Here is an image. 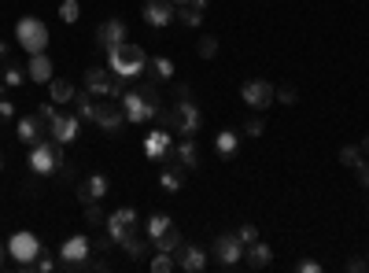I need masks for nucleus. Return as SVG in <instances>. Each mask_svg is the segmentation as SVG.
<instances>
[{
  "label": "nucleus",
  "instance_id": "f257e3e1",
  "mask_svg": "<svg viewBox=\"0 0 369 273\" xmlns=\"http://www.w3.org/2000/svg\"><path fill=\"white\" fill-rule=\"evenodd\" d=\"M156 118H159L163 130H170V133L178 130L181 137H196V133H200V125H203V111L196 108V100H178L173 108L159 111Z\"/></svg>",
  "mask_w": 369,
  "mask_h": 273
},
{
  "label": "nucleus",
  "instance_id": "f03ea898",
  "mask_svg": "<svg viewBox=\"0 0 369 273\" xmlns=\"http://www.w3.org/2000/svg\"><path fill=\"white\" fill-rule=\"evenodd\" d=\"M107 67H111V74H118V78H141L148 71V52L141 45L122 41V45H115L107 52Z\"/></svg>",
  "mask_w": 369,
  "mask_h": 273
},
{
  "label": "nucleus",
  "instance_id": "7ed1b4c3",
  "mask_svg": "<svg viewBox=\"0 0 369 273\" xmlns=\"http://www.w3.org/2000/svg\"><path fill=\"white\" fill-rule=\"evenodd\" d=\"M63 166H67V155H63V144L59 140H37L30 148V170L37 177H49V174H59Z\"/></svg>",
  "mask_w": 369,
  "mask_h": 273
},
{
  "label": "nucleus",
  "instance_id": "20e7f679",
  "mask_svg": "<svg viewBox=\"0 0 369 273\" xmlns=\"http://www.w3.org/2000/svg\"><path fill=\"white\" fill-rule=\"evenodd\" d=\"M15 41L23 45L30 56L34 52H45L49 48V26L41 23L37 15H26V19H19V26H15Z\"/></svg>",
  "mask_w": 369,
  "mask_h": 273
},
{
  "label": "nucleus",
  "instance_id": "39448f33",
  "mask_svg": "<svg viewBox=\"0 0 369 273\" xmlns=\"http://www.w3.org/2000/svg\"><path fill=\"white\" fill-rule=\"evenodd\" d=\"M122 111H126V122H133V125H144L159 115V103H151L141 89H126L122 93Z\"/></svg>",
  "mask_w": 369,
  "mask_h": 273
},
{
  "label": "nucleus",
  "instance_id": "423d86ee",
  "mask_svg": "<svg viewBox=\"0 0 369 273\" xmlns=\"http://www.w3.org/2000/svg\"><path fill=\"white\" fill-rule=\"evenodd\" d=\"M41 240H37V233H15L11 240H8V255L15 259V269H34V259L41 255Z\"/></svg>",
  "mask_w": 369,
  "mask_h": 273
},
{
  "label": "nucleus",
  "instance_id": "0eeeda50",
  "mask_svg": "<svg viewBox=\"0 0 369 273\" xmlns=\"http://www.w3.org/2000/svg\"><path fill=\"white\" fill-rule=\"evenodd\" d=\"M93 125H100L103 133H118L122 125H126V111H122V100H111V96H100L96 100V122Z\"/></svg>",
  "mask_w": 369,
  "mask_h": 273
},
{
  "label": "nucleus",
  "instance_id": "6e6552de",
  "mask_svg": "<svg viewBox=\"0 0 369 273\" xmlns=\"http://www.w3.org/2000/svg\"><path fill=\"white\" fill-rule=\"evenodd\" d=\"M214 262L233 269V266H241L244 262V244L236 233H222V237H214Z\"/></svg>",
  "mask_w": 369,
  "mask_h": 273
},
{
  "label": "nucleus",
  "instance_id": "1a4fd4ad",
  "mask_svg": "<svg viewBox=\"0 0 369 273\" xmlns=\"http://www.w3.org/2000/svg\"><path fill=\"white\" fill-rule=\"evenodd\" d=\"M241 100L248 103V108L263 111V108H270V103L277 100V89L270 86L266 78H251V81H244V86H241Z\"/></svg>",
  "mask_w": 369,
  "mask_h": 273
},
{
  "label": "nucleus",
  "instance_id": "9d476101",
  "mask_svg": "<svg viewBox=\"0 0 369 273\" xmlns=\"http://www.w3.org/2000/svg\"><path fill=\"white\" fill-rule=\"evenodd\" d=\"M78 133H81V118H78L74 111H59V115H56V122L49 125V137H52V140H59L63 148H67L71 140H78Z\"/></svg>",
  "mask_w": 369,
  "mask_h": 273
},
{
  "label": "nucleus",
  "instance_id": "9b49d317",
  "mask_svg": "<svg viewBox=\"0 0 369 273\" xmlns=\"http://www.w3.org/2000/svg\"><path fill=\"white\" fill-rule=\"evenodd\" d=\"M107 233H111V240L115 244H122L129 233H133V229H137V211H133V207H118V211L115 215H107Z\"/></svg>",
  "mask_w": 369,
  "mask_h": 273
},
{
  "label": "nucleus",
  "instance_id": "f8f14e48",
  "mask_svg": "<svg viewBox=\"0 0 369 273\" xmlns=\"http://www.w3.org/2000/svg\"><path fill=\"white\" fill-rule=\"evenodd\" d=\"M111 86H115L111 67H89V71L81 74V89H89L96 100H100V96H111Z\"/></svg>",
  "mask_w": 369,
  "mask_h": 273
},
{
  "label": "nucleus",
  "instance_id": "ddd939ff",
  "mask_svg": "<svg viewBox=\"0 0 369 273\" xmlns=\"http://www.w3.org/2000/svg\"><path fill=\"white\" fill-rule=\"evenodd\" d=\"M173 19H178V4H173V0H148L144 4V23L148 26L163 30V26L173 23Z\"/></svg>",
  "mask_w": 369,
  "mask_h": 273
},
{
  "label": "nucleus",
  "instance_id": "4468645a",
  "mask_svg": "<svg viewBox=\"0 0 369 273\" xmlns=\"http://www.w3.org/2000/svg\"><path fill=\"white\" fill-rule=\"evenodd\" d=\"M173 259H178V269H185V273H203L207 269V247L181 244L178 251H173Z\"/></svg>",
  "mask_w": 369,
  "mask_h": 273
},
{
  "label": "nucleus",
  "instance_id": "2eb2a0df",
  "mask_svg": "<svg viewBox=\"0 0 369 273\" xmlns=\"http://www.w3.org/2000/svg\"><path fill=\"white\" fill-rule=\"evenodd\" d=\"M107 192H111V181H107L103 174H93V177H85V181L74 188V196L81 200V207H85V203H100Z\"/></svg>",
  "mask_w": 369,
  "mask_h": 273
},
{
  "label": "nucleus",
  "instance_id": "dca6fc26",
  "mask_svg": "<svg viewBox=\"0 0 369 273\" xmlns=\"http://www.w3.org/2000/svg\"><path fill=\"white\" fill-rule=\"evenodd\" d=\"M89 251H93V240L89 237H71V240H63V247H59V266L67 269L71 262H81V259H89Z\"/></svg>",
  "mask_w": 369,
  "mask_h": 273
},
{
  "label": "nucleus",
  "instance_id": "f3484780",
  "mask_svg": "<svg viewBox=\"0 0 369 273\" xmlns=\"http://www.w3.org/2000/svg\"><path fill=\"white\" fill-rule=\"evenodd\" d=\"M122 41H126V23L122 19H103V23L96 26V45L103 52H111L115 45H122Z\"/></svg>",
  "mask_w": 369,
  "mask_h": 273
},
{
  "label": "nucleus",
  "instance_id": "a211bd4d",
  "mask_svg": "<svg viewBox=\"0 0 369 273\" xmlns=\"http://www.w3.org/2000/svg\"><path fill=\"white\" fill-rule=\"evenodd\" d=\"M170 152H173V140H170V130H151L148 137H144V155L148 159H170Z\"/></svg>",
  "mask_w": 369,
  "mask_h": 273
},
{
  "label": "nucleus",
  "instance_id": "6ab92c4d",
  "mask_svg": "<svg viewBox=\"0 0 369 273\" xmlns=\"http://www.w3.org/2000/svg\"><path fill=\"white\" fill-rule=\"evenodd\" d=\"M270 262H273V247H270V244L255 240V244L244 247V266H248V269H266Z\"/></svg>",
  "mask_w": 369,
  "mask_h": 273
},
{
  "label": "nucleus",
  "instance_id": "aec40b11",
  "mask_svg": "<svg viewBox=\"0 0 369 273\" xmlns=\"http://www.w3.org/2000/svg\"><path fill=\"white\" fill-rule=\"evenodd\" d=\"M45 130H49V125L45 122H41L37 115H26V118H19V140H23V144H30V148H34V144L37 140H45Z\"/></svg>",
  "mask_w": 369,
  "mask_h": 273
},
{
  "label": "nucleus",
  "instance_id": "412c9836",
  "mask_svg": "<svg viewBox=\"0 0 369 273\" xmlns=\"http://www.w3.org/2000/svg\"><path fill=\"white\" fill-rule=\"evenodd\" d=\"M173 163H181L185 170H196V163H200V148H196V137H181V144L170 152Z\"/></svg>",
  "mask_w": 369,
  "mask_h": 273
},
{
  "label": "nucleus",
  "instance_id": "4be33fe9",
  "mask_svg": "<svg viewBox=\"0 0 369 273\" xmlns=\"http://www.w3.org/2000/svg\"><path fill=\"white\" fill-rule=\"evenodd\" d=\"M52 71H56V67H52V59H49L45 52H34L30 63H26V78H30V81H52Z\"/></svg>",
  "mask_w": 369,
  "mask_h": 273
},
{
  "label": "nucleus",
  "instance_id": "5701e85b",
  "mask_svg": "<svg viewBox=\"0 0 369 273\" xmlns=\"http://www.w3.org/2000/svg\"><path fill=\"white\" fill-rule=\"evenodd\" d=\"M71 108H74V115H78L81 122H96V96H93L89 89H78Z\"/></svg>",
  "mask_w": 369,
  "mask_h": 273
},
{
  "label": "nucleus",
  "instance_id": "b1692460",
  "mask_svg": "<svg viewBox=\"0 0 369 273\" xmlns=\"http://www.w3.org/2000/svg\"><path fill=\"white\" fill-rule=\"evenodd\" d=\"M118 247H122V251H126V255L133 259V262H141V259L148 255V247H151V240H148V237H141L137 229H133V233H129V237H126V240H122Z\"/></svg>",
  "mask_w": 369,
  "mask_h": 273
},
{
  "label": "nucleus",
  "instance_id": "393cba45",
  "mask_svg": "<svg viewBox=\"0 0 369 273\" xmlns=\"http://www.w3.org/2000/svg\"><path fill=\"white\" fill-rule=\"evenodd\" d=\"M49 93H52V100L59 103V108H71V103H74V86H71V81L67 78H52L49 81Z\"/></svg>",
  "mask_w": 369,
  "mask_h": 273
},
{
  "label": "nucleus",
  "instance_id": "a878e982",
  "mask_svg": "<svg viewBox=\"0 0 369 273\" xmlns=\"http://www.w3.org/2000/svg\"><path fill=\"white\" fill-rule=\"evenodd\" d=\"M236 144H241V137H236L233 130H222L218 137H214V152H218L222 159H233L236 155Z\"/></svg>",
  "mask_w": 369,
  "mask_h": 273
},
{
  "label": "nucleus",
  "instance_id": "bb28decb",
  "mask_svg": "<svg viewBox=\"0 0 369 273\" xmlns=\"http://www.w3.org/2000/svg\"><path fill=\"white\" fill-rule=\"evenodd\" d=\"M170 225H173V222H170V215L156 211V215H151V218L144 222V237H148V240H156V237H163V233H166Z\"/></svg>",
  "mask_w": 369,
  "mask_h": 273
},
{
  "label": "nucleus",
  "instance_id": "cd10ccee",
  "mask_svg": "<svg viewBox=\"0 0 369 273\" xmlns=\"http://www.w3.org/2000/svg\"><path fill=\"white\" fill-rule=\"evenodd\" d=\"M185 240H181V233H178V229H166V233L163 237H156V240H151V247H156V251H166V255H173V251H178Z\"/></svg>",
  "mask_w": 369,
  "mask_h": 273
},
{
  "label": "nucleus",
  "instance_id": "c85d7f7f",
  "mask_svg": "<svg viewBox=\"0 0 369 273\" xmlns=\"http://www.w3.org/2000/svg\"><path fill=\"white\" fill-rule=\"evenodd\" d=\"M148 74H151V78H159V81H170V78H173V59H170V56H156V59H148Z\"/></svg>",
  "mask_w": 369,
  "mask_h": 273
},
{
  "label": "nucleus",
  "instance_id": "c756f323",
  "mask_svg": "<svg viewBox=\"0 0 369 273\" xmlns=\"http://www.w3.org/2000/svg\"><path fill=\"white\" fill-rule=\"evenodd\" d=\"M185 166L178 163V166H170V170H163V177H159V185H163V192H181V185H185Z\"/></svg>",
  "mask_w": 369,
  "mask_h": 273
},
{
  "label": "nucleus",
  "instance_id": "7c9ffc66",
  "mask_svg": "<svg viewBox=\"0 0 369 273\" xmlns=\"http://www.w3.org/2000/svg\"><path fill=\"white\" fill-rule=\"evenodd\" d=\"M23 81H26V67H19V63H4V86L8 89H19V86H23Z\"/></svg>",
  "mask_w": 369,
  "mask_h": 273
},
{
  "label": "nucleus",
  "instance_id": "2f4dec72",
  "mask_svg": "<svg viewBox=\"0 0 369 273\" xmlns=\"http://www.w3.org/2000/svg\"><path fill=\"white\" fill-rule=\"evenodd\" d=\"M178 19H181L185 26L196 30V26L203 23V8H196V4H178Z\"/></svg>",
  "mask_w": 369,
  "mask_h": 273
},
{
  "label": "nucleus",
  "instance_id": "473e14b6",
  "mask_svg": "<svg viewBox=\"0 0 369 273\" xmlns=\"http://www.w3.org/2000/svg\"><path fill=\"white\" fill-rule=\"evenodd\" d=\"M362 148H358V144H347V148H340V163L343 166H351V170H355V166H362Z\"/></svg>",
  "mask_w": 369,
  "mask_h": 273
},
{
  "label": "nucleus",
  "instance_id": "72a5a7b5",
  "mask_svg": "<svg viewBox=\"0 0 369 273\" xmlns=\"http://www.w3.org/2000/svg\"><path fill=\"white\" fill-rule=\"evenodd\" d=\"M151 269H156V273H170V269H178V259L166 255V251H156V255H151Z\"/></svg>",
  "mask_w": 369,
  "mask_h": 273
},
{
  "label": "nucleus",
  "instance_id": "f704fd0d",
  "mask_svg": "<svg viewBox=\"0 0 369 273\" xmlns=\"http://www.w3.org/2000/svg\"><path fill=\"white\" fill-rule=\"evenodd\" d=\"M59 19H63V23H78V19H81L78 0H63V4H59Z\"/></svg>",
  "mask_w": 369,
  "mask_h": 273
},
{
  "label": "nucleus",
  "instance_id": "c9c22d12",
  "mask_svg": "<svg viewBox=\"0 0 369 273\" xmlns=\"http://www.w3.org/2000/svg\"><path fill=\"white\" fill-rule=\"evenodd\" d=\"M56 115H59V103H56V100H45V103L37 108V118L45 122V125H52V122H56Z\"/></svg>",
  "mask_w": 369,
  "mask_h": 273
},
{
  "label": "nucleus",
  "instance_id": "e433bc0d",
  "mask_svg": "<svg viewBox=\"0 0 369 273\" xmlns=\"http://www.w3.org/2000/svg\"><path fill=\"white\" fill-rule=\"evenodd\" d=\"M85 222H89V225H103V222H107L103 207H100V203H85Z\"/></svg>",
  "mask_w": 369,
  "mask_h": 273
},
{
  "label": "nucleus",
  "instance_id": "4c0bfd02",
  "mask_svg": "<svg viewBox=\"0 0 369 273\" xmlns=\"http://www.w3.org/2000/svg\"><path fill=\"white\" fill-rule=\"evenodd\" d=\"M196 52H200V59H214V56H218V41H214V37H200Z\"/></svg>",
  "mask_w": 369,
  "mask_h": 273
},
{
  "label": "nucleus",
  "instance_id": "58836bf2",
  "mask_svg": "<svg viewBox=\"0 0 369 273\" xmlns=\"http://www.w3.org/2000/svg\"><path fill=\"white\" fill-rule=\"evenodd\" d=\"M299 100L295 86H285V89H277V103H285V108H292V103Z\"/></svg>",
  "mask_w": 369,
  "mask_h": 273
},
{
  "label": "nucleus",
  "instance_id": "ea45409f",
  "mask_svg": "<svg viewBox=\"0 0 369 273\" xmlns=\"http://www.w3.org/2000/svg\"><path fill=\"white\" fill-rule=\"evenodd\" d=\"M236 237H241V244L248 247V244L258 240V229H255V225H241V229H236Z\"/></svg>",
  "mask_w": 369,
  "mask_h": 273
},
{
  "label": "nucleus",
  "instance_id": "a19ab883",
  "mask_svg": "<svg viewBox=\"0 0 369 273\" xmlns=\"http://www.w3.org/2000/svg\"><path fill=\"white\" fill-rule=\"evenodd\" d=\"M244 133H248V137H263V133H266V122H263V118L244 122Z\"/></svg>",
  "mask_w": 369,
  "mask_h": 273
},
{
  "label": "nucleus",
  "instance_id": "79ce46f5",
  "mask_svg": "<svg viewBox=\"0 0 369 273\" xmlns=\"http://www.w3.org/2000/svg\"><path fill=\"white\" fill-rule=\"evenodd\" d=\"M56 266H59V262H56L52 255H37V259H34V269H41V273H52Z\"/></svg>",
  "mask_w": 369,
  "mask_h": 273
},
{
  "label": "nucleus",
  "instance_id": "37998d69",
  "mask_svg": "<svg viewBox=\"0 0 369 273\" xmlns=\"http://www.w3.org/2000/svg\"><path fill=\"white\" fill-rule=\"evenodd\" d=\"M8 118H15V103L8 96H0V122H8Z\"/></svg>",
  "mask_w": 369,
  "mask_h": 273
},
{
  "label": "nucleus",
  "instance_id": "c03bdc74",
  "mask_svg": "<svg viewBox=\"0 0 369 273\" xmlns=\"http://www.w3.org/2000/svg\"><path fill=\"white\" fill-rule=\"evenodd\" d=\"M355 174H358V185L369 188V159H362V166H355Z\"/></svg>",
  "mask_w": 369,
  "mask_h": 273
},
{
  "label": "nucleus",
  "instance_id": "a18cd8bd",
  "mask_svg": "<svg viewBox=\"0 0 369 273\" xmlns=\"http://www.w3.org/2000/svg\"><path fill=\"white\" fill-rule=\"evenodd\" d=\"M295 269H299V273H321V262H314V259H303Z\"/></svg>",
  "mask_w": 369,
  "mask_h": 273
},
{
  "label": "nucleus",
  "instance_id": "49530a36",
  "mask_svg": "<svg viewBox=\"0 0 369 273\" xmlns=\"http://www.w3.org/2000/svg\"><path fill=\"white\" fill-rule=\"evenodd\" d=\"M173 100H192V89L188 86H173Z\"/></svg>",
  "mask_w": 369,
  "mask_h": 273
},
{
  "label": "nucleus",
  "instance_id": "de8ad7c7",
  "mask_svg": "<svg viewBox=\"0 0 369 273\" xmlns=\"http://www.w3.org/2000/svg\"><path fill=\"white\" fill-rule=\"evenodd\" d=\"M347 269H355V273H358V269H369V259H351V262H347Z\"/></svg>",
  "mask_w": 369,
  "mask_h": 273
},
{
  "label": "nucleus",
  "instance_id": "09e8293b",
  "mask_svg": "<svg viewBox=\"0 0 369 273\" xmlns=\"http://www.w3.org/2000/svg\"><path fill=\"white\" fill-rule=\"evenodd\" d=\"M0 59H11V52H8V41H0Z\"/></svg>",
  "mask_w": 369,
  "mask_h": 273
},
{
  "label": "nucleus",
  "instance_id": "8fccbe9b",
  "mask_svg": "<svg viewBox=\"0 0 369 273\" xmlns=\"http://www.w3.org/2000/svg\"><path fill=\"white\" fill-rule=\"evenodd\" d=\"M358 148H362V155H369V137H365V140L358 144Z\"/></svg>",
  "mask_w": 369,
  "mask_h": 273
},
{
  "label": "nucleus",
  "instance_id": "3c124183",
  "mask_svg": "<svg viewBox=\"0 0 369 273\" xmlns=\"http://www.w3.org/2000/svg\"><path fill=\"white\" fill-rule=\"evenodd\" d=\"M0 269H4V247H0Z\"/></svg>",
  "mask_w": 369,
  "mask_h": 273
},
{
  "label": "nucleus",
  "instance_id": "603ef678",
  "mask_svg": "<svg viewBox=\"0 0 369 273\" xmlns=\"http://www.w3.org/2000/svg\"><path fill=\"white\" fill-rule=\"evenodd\" d=\"M173 4H188V0H173Z\"/></svg>",
  "mask_w": 369,
  "mask_h": 273
},
{
  "label": "nucleus",
  "instance_id": "864d4df0",
  "mask_svg": "<svg viewBox=\"0 0 369 273\" xmlns=\"http://www.w3.org/2000/svg\"><path fill=\"white\" fill-rule=\"evenodd\" d=\"M0 170H4V159H0Z\"/></svg>",
  "mask_w": 369,
  "mask_h": 273
}]
</instances>
